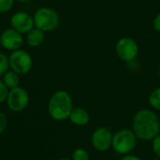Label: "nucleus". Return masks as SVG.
<instances>
[{
    "label": "nucleus",
    "instance_id": "f257e3e1",
    "mask_svg": "<svg viewBox=\"0 0 160 160\" xmlns=\"http://www.w3.org/2000/svg\"><path fill=\"white\" fill-rule=\"evenodd\" d=\"M160 129L159 120L155 113L143 109L138 112L133 121V130L138 138L143 140L154 138Z\"/></svg>",
    "mask_w": 160,
    "mask_h": 160
},
{
    "label": "nucleus",
    "instance_id": "f03ea898",
    "mask_svg": "<svg viewBox=\"0 0 160 160\" xmlns=\"http://www.w3.org/2000/svg\"><path fill=\"white\" fill-rule=\"evenodd\" d=\"M72 110L71 96L64 91L55 92L48 102L49 115L56 121H65Z\"/></svg>",
    "mask_w": 160,
    "mask_h": 160
},
{
    "label": "nucleus",
    "instance_id": "7ed1b4c3",
    "mask_svg": "<svg viewBox=\"0 0 160 160\" xmlns=\"http://www.w3.org/2000/svg\"><path fill=\"white\" fill-rule=\"evenodd\" d=\"M137 145V136L134 131L122 129L118 131L112 138V148L121 154H126L132 152Z\"/></svg>",
    "mask_w": 160,
    "mask_h": 160
},
{
    "label": "nucleus",
    "instance_id": "20e7f679",
    "mask_svg": "<svg viewBox=\"0 0 160 160\" xmlns=\"http://www.w3.org/2000/svg\"><path fill=\"white\" fill-rule=\"evenodd\" d=\"M33 18L35 27L43 32L54 30L59 24V17L58 13L50 8L39 9L35 12Z\"/></svg>",
    "mask_w": 160,
    "mask_h": 160
},
{
    "label": "nucleus",
    "instance_id": "39448f33",
    "mask_svg": "<svg viewBox=\"0 0 160 160\" xmlns=\"http://www.w3.org/2000/svg\"><path fill=\"white\" fill-rule=\"evenodd\" d=\"M9 63L11 70L16 72L20 75L28 73L33 65L31 56L21 48L12 52L9 56Z\"/></svg>",
    "mask_w": 160,
    "mask_h": 160
},
{
    "label": "nucleus",
    "instance_id": "423d86ee",
    "mask_svg": "<svg viewBox=\"0 0 160 160\" xmlns=\"http://www.w3.org/2000/svg\"><path fill=\"white\" fill-rule=\"evenodd\" d=\"M9 108L13 112H21L27 108L29 103V95L26 89L16 87L11 89L6 100Z\"/></svg>",
    "mask_w": 160,
    "mask_h": 160
},
{
    "label": "nucleus",
    "instance_id": "0eeeda50",
    "mask_svg": "<svg viewBox=\"0 0 160 160\" xmlns=\"http://www.w3.org/2000/svg\"><path fill=\"white\" fill-rule=\"evenodd\" d=\"M11 27L22 34L28 33L34 27V18L28 12H17L11 18Z\"/></svg>",
    "mask_w": 160,
    "mask_h": 160
},
{
    "label": "nucleus",
    "instance_id": "6e6552de",
    "mask_svg": "<svg viewBox=\"0 0 160 160\" xmlns=\"http://www.w3.org/2000/svg\"><path fill=\"white\" fill-rule=\"evenodd\" d=\"M24 42V38L22 33L13 29L12 28L4 30L1 33V45L9 50L15 51L21 48Z\"/></svg>",
    "mask_w": 160,
    "mask_h": 160
},
{
    "label": "nucleus",
    "instance_id": "1a4fd4ad",
    "mask_svg": "<svg viewBox=\"0 0 160 160\" xmlns=\"http://www.w3.org/2000/svg\"><path fill=\"white\" fill-rule=\"evenodd\" d=\"M112 138L113 136L108 128L100 127L93 132L92 136V142L96 150L104 152L112 146Z\"/></svg>",
    "mask_w": 160,
    "mask_h": 160
},
{
    "label": "nucleus",
    "instance_id": "9d476101",
    "mask_svg": "<svg viewBox=\"0 0 160 160\" xmlns=\"http://www.w3.org/2000/svg\"><path fill=\"white\" fill-rule=\"evenodd\" d=\"M116 51L122 59L130 61L133 60L138 54V45L132 39L122 38L118 42L116 45Z\"/></svg>",
    "mask_w": 160,
    "mask_h": 160
},
{
    "label": "nucleus",
    "instance_id": "9b49d317",
    "mask_svg": "<svg viewBox=\"0 0 160 160\" xmlns=\"http://www.w3.org/2000/svg\"><path fill=\"white\" fill-rule=\"evenodd\" d=\"M69 119L73 124L82 126V125H85L89 122L90 115H89L88 111L85 110L84 108H76L72 110Z\"/></svg>",
    "mask_w": 160,
    "mask_h": 160
},
{
    "label": "nucleus",
    "instance_id": "f8f14e48",
    "mask_svg": "<svg viewBox=\"0 0 160 160\" xmlns=\"http://www.w3.org/2000/svg\"><path fill=\"white\" fill-rule=\"evenodd\" d=\"M44 41V33L38 28H33L28 33H27V42L31 47H37L41 45Z\"/></svg>",
    "mask_w": 160,
    "mask_h": 160
},
{
    "label": "nucleus",
    "instance_id": "ddd939ff",
    "mask_svg": "<svg viewBox=\"0 0 160 160\" xmlns=\"http://www.w3.org/2000/svg\"><path fill=\"white\" fill-rule=\"evenodd\" d=\"M2 80L10 90L20 86V74L12 70L7 71L2 76Z\"/></svg>",
    "mask_w": 160,
    "mask_h": 160
},
{
    "label": "nucleus",
    "instance_id": "4468645a",
    "mask_svg": "<svg viewBox=\"0 0 160 160\" xmlns=\"http://www.w3.org/2000/svg\"><path fill=\"white\" fill-rule=\"evenodd\" d=\"M149 103L153 108L160 110V88L151 93L149 97Z\"/></svg>",
    "mask_w": 160,
    "mask_h": 160
},
{
    "label": "nucleus",
    "instance_id": "2eb2a0df",
    "mask_svg": "<svg viewBox=\"0 0 160 160\" xmlns=\"http://www.w3.org/2000/svg\"><path fill=\"white\" fill-rule=\"evenodd\" d=\"M10 63L9 57H7L4 53L0 52V77H2L7 71H9Z\"/></svg>",
    "mask_w": 160,
    "mask_h": 160
},
{
    "label": "nucleus",
    "instance_id": "dca6fc26",
    "mask_svg": "<svg viewBox=\"0 0 160 160\" xmlns=\"http://www.w3.org/2000/svg\"><path fill=\"white\" fill-rule=\"evenodd\" d=\"M72 160H90V155L86 150L78 148L72 152Z\"/></svg>",
    "mask_w": 160,
    "mask_h": 160
},
{
    "label": "nucleus",
    "instance_id": "f3484780",
    "mask_svg": "<svg viewBox=\"0 0 160 160\" xmlns=\"http://www.w3.org/2000/svg\"><path fill=\"white\" fill-rule=\"evenodd\" d=\"M15 0H0V13L9 12L13 5Z\"/></svg>",
    "mask_w": 160,
    "mask_h": 160
},
{
    "label": "nucleus",
    "instance_id": "a211bd4d",
    "mask_svg": "<svg viewBox=\"0 0 160 160\" xmlns=\"http://www.w3.org/2000/svg\"><path fill=\"white\" fill-rule=\"evenodd\" d=\"M9 92L10 89L6 86V84L3 82V80L0 79V104L7 100Z\"/></svg>",
    "mask_w": 160,
    "mask_h": 160
},
{
    "label": "nucleus",
    "instance_id": "6ab92c4d",
    "mask_svg": "<svg viewBox=\"0 0 160 160\" xmlns=\"http://www.w3.org/2000/svg\"><path fill=\"white\" fill-rule=\"evenodd\" d=\"M152 150L153 152L160 158V136H156L152 140Z\"/></svg>",
    "mask_w": 160,
    "mask_h": 160
},
{
    "label": "nucleus",
    "instance_id": "aec40b11",
    "mask_svg": "<svg viewBox=\"0 0 160 160\" xmlns=\"http://www.w3.org/2000/svg\"><path fill=\"white\" fill-rule=\"evenodd\" d=\"M7 123H8V122H7L6 115L4 114V112L0 110V134H2L6 130Z\"/></svg>",
    "mask_w": 160,
    "mask_h": 160
},
{
    "label": "nucleus",
    "instance_id": "412c9836",
    "mask_svg": "<svg viewBox=\"0 0 160 160\" xmlns=\"http://www.w3.org/2000/svg\"><path fill=\"white\" fill-rule=\"evenodd\" d=\"M153 27H154V28H155L157 31L160 32V13L155 17L154 22H153Z\"/></svg>",
    "mask_w": 160,
    "mask_h": 160
},
{
    "label": "nucleus",
    "instance_id": "4be33fe9",
    "mask_svg": "<svg viewBox=\"0 0 160 160\" xmlns=\"http://www.w3.org/2000/svg\"><path fill=\"white\" fill-rule=\"evenodd\" d=\"M121 160H141V159L139 157L136 156V155H130V154H128V155H124L123 157H122Z\"/></svg>",
    "mask_w": 160,
    "mask_h": 160
},
{
    "label": "nucleus",
    "instance_id": "5701e85b",
    "mask_svg": "<svg viewBox=\"0 0 160 160\" xmlns=\"http://www.w3.org/2000/svg\"><path fill=\"white\" fill-rule=\"evenodd\" d=\"M17 1L21 2V3H28V2H30L32 0H17Z\"/></svg>",
    "mask_w": 160,
    "mask_h": 160
},
{
    "label": "nucleus",
    "instance_id": "b1692460",
    "mask_svg": "<svg viewBox=\"0 0 160 160\" xmlns=\"http://www.w3.org/2000/svg\"><path fill=\"white\" fill-rule=\"evenodd\" d=\"M58 160H72V159H69V158H61V159H58Z\"/></svg>",
    "mask_w": 160,
    "mask_h": 160
},
{
    "label": "nucleus",
    "instance_id": "393cba45",
    "mask_svg": "<svg viewBox=\"0 0 160 160\" xmlns=\"http://www.w3.org/2000/svg\"><path fill=\"white\" fill-rule=\"evenodd\" d=\"M0 45H1V35H0Z\"/></svg>",
    "mask_w": 160,
    "mask_h": 160
},
{
    "label": "nucleus",
    "instance_id": "a878e982",
    "mask_svg": "<svg viewBox=\"0 0 160 160\" xmlns=\"http://www.w3.org/2000/svg\"><path fill=\"white\" fill-rule=\"evenodd\" d=\"M151 160H159V159H156V158H154V159H151Z\"/></svg>",
    "mask_w": 160,
    "mask_h": 160
},
{
    "label": "nucleus",
    "instance_id": "bb28decb",
    "mask_svg": "<svg viewBox=\"0 0 160 160\" xmlns=\"http://www.w3.org/2000/svg\"><path fill=\"white\" fill-rule=\"evenodd\" d=\"M48 160H50V159H48Z\"/></svg>",
    "mask_w": 160,
    "mask_h": 160
}]
</instances>
